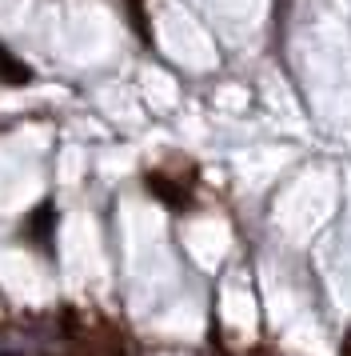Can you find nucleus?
<instances>
[{"mask_svg":"<svg viewBox=\"0 0 351 356\" xmlns=\"http://www.w3.org/2000/svg\"><path fill=\"white\" fill-rule=\"evenodd\" d=\"M144 184H148V193L156 196L160 204H168L172 212L188 209V188H184V184H176L172 177H164V172H148V177H144Z\"/></svg>","mask_w":351,"mask_h":356,"instance_id":"obj_1","label":"nucleus"},{"mask_svg":"<svg viewBox=\"0 0 351 356\" xmlns=\"http://www.w3.org/2000/svg\"><path fill=\"white\" fill-rule=\"evenodd\" d=\"M0 81L4 84H28L32 81V68L20 56H12L4 44H0Z\"/></svg>","mask_w":351,"mask_h":356,"instance_id":"obj_2","label":"nucleus"},{"mask_svg":"<svg viewBox=\"0 0 351 356\" xmlns=\"http://www.w3.org/2000/svg\"><path fill=\"white\" fill-rule=\"evenodd\" d=\"M52 220H56L52 204H40V209H36L28 220H24V228H28V236H36L40 244H48V236H52Z\"/></svg>","mask_w":351,"mask_h":356,"instance_id":"obj_3","label":"nucleus"}]
</instances>
